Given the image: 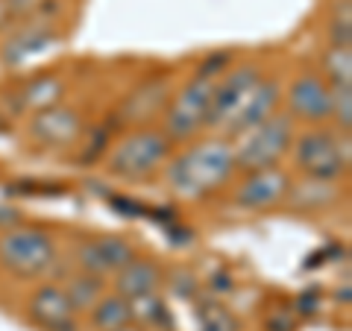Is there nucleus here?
I'll return each instance as SVG.
<instances>
[{"instance_id":"nucleus-1","label":"nucleus","mask_w":352,"mask_h":331,"mask_svg":"<svg viewBox=\"0 0 352 331\" xmlns=\"http://www.w3.org/2000/svg\"><path fill=\"white\" fill-rule=\"evenodd\" d=\"M235 156L229 141L208 138L200 144H191L182 156H176L164 168V182L168 187L182 196V200H200V196L214 194L223 187L235 173Z\"/></svg>"},{"instance_id":"nucleus-2","label":"nucleus","mask_w":352,"mask_h":331,"mask_svg":"<svg viewBox=\"0 0 352 331\" xmlns=\"http://www.w3.org/2000/svg\"><path fill=\"white\" fill-rule=\"evenodd\" d=\"M170 138L159 129L138 126L129 135L118 141V147L109 156V173L120 176L126 182H141L164 168L170 159Z\"/></svg>"},{"instance_id":"nucleus-3","label":"nucleus","mask_w":352,"mask_h":331,"mask_svg":"<svg viewBox=\"0 0 352 331\" xmlns=\"http://www.w3.org/2000/svg\"><path fill=\"white\" fill-rule=\"evenodd\" d=\"M294 117L276 112L256 129L238 135V144L232 147L235 168L241 170H264V168H279V161L288 156L294 147Z\"/></svg>"},{"instance_id":"nucleus-4","label":"nucleus","mask_w":352,"mask_h":331,"mask_svg":"<svg viewBox=\"0 0 352 331\" xmlns=\"http://www.w3.org/2000/svg\"><path fill=\"white\" fill-rule=\"evenodd\" d=\"M294 161L308 179L338 182L349 170V135H335L326 129H308L294 138Z\"/></svg>"},{"instance_id":"nucleus-5","label":"nucleus","mask_w":352,"mask_h":331,"mask_svg":"<svg viewBox=\"0 0 352 331\" xmlns=\"http://www.w3.org/2000/svg\"><path fill=\"white\" fill-rule=\"evenodd\" d=\"M0 264L18 279H38L56 264L53 238L32 226L6 229L0 238Z\"/></svg>"},{"instance_id":"nucleus-6","label":"nucleus","mask_w":352,"mask_h":331,"mask_svg":"<svg viewBox=\"0 0 352 331\" xmlns=\"http://www.w3.org/2000/svg\"><path fill=\"white\" fill-rule=\"evenodd\" d=\"M212 76L194 73L179 91L170 97L168 109H164V135L173 141H191L197 132L206 129L208 109H212V94H214Z\"/></svg>"},{"instance_id":"nucleus-7","label":"nucleus","mask_w":352,"mask_h":331,"mask_svg":"<svg viewBox=\"0 0 352 331\" xmlns=\"http://www.w3.org/2000/svg\"><path fill=\"white\" fill-rule=\"evenodd\" d=\"M261 82V71L256 65H241V68L226 71L220 80L214 82V94H212V109H208V129H223L232 124V117L241 112V106L247 103V97L252 94V88Z\"/></svg>"},{"instance_id":"nucleus-8","label":"nucleus","mask_w":352,"mask_h":331,"mask_svg":"<svg viewBox=\"0 0 352 331\" xmlns=\"http://www.w3.org/2000/svg\"><path fill=\"white\" fill-rule=\"evenodd\" d=\"M132 258H135V249L120 235L91 238L76 247V264H80V270L88 275H100V279L124 270Z\"/></svg>"},{"instance_id":"nucleus-9","label":"nucleus","mask_w":352,"mask_h":331,"mask_svg":"<svg viewBox=\"0 0 352 331\" xmlns=\"http://www.w3.org/2000/svg\"><path fill=\"white\" fill-rule=\"evenodd\" d=\"M288 109L291 117H300L305 124H323L332 117V88L320 73L296 76L288 88Z\"/></svg>"},{"instance_id":"nucleus-10","label":"nucleus","mask_w":352,"mask_h":331,"mask_svg":"<svg viewBox=\"0 0 352 331\" xmlns=\"http://www.w3.org/2000/svg\"><path fill=\"white\" fill-rule=\"evenodd\" d=\"M173 97V82L168 73H159V76H150L147 82H141L135 91H132L124 103H120L115 120L120 124H132V126H141L147 124L153 115H159L168 109Z\"/></svg>"},{"instance_id":"nucleus-11","label":"nucleus","mask_w":352,"mask_h":331,"mask_svg":"<svg viewBox=\"0 0 352 331\" xmlns=\"http://www.w3.org/2000/svg\"><path fill=\"white\" fill-rule=\"evenodd\" d=\"M291 191V176L282 168H264L247 173V179L238 185L235 203L250 212H264L270 205H279Z\"/></svg>"},{"instance_id":"nucleus-12","label":"nucleus","mask_w":352,"mask_h":331,"mask_svg":"<svg viewBox=\"0 0 352 331\" xmlns=\"http://www.w3.org/2000/svg\"><path fill=\"white\" fill-rule=\"evenodd\" d=\"M30 135L44 147H68L82 135V115L71 106H50L32 115Z\"/></svg>"},{"instance_id":"nucleus-13","label":"nucleus","mask_w":352,"mask_h":331,"mask_svg":"<svg viewBox=\"0 0 352 331\" xmlns=\"http://www.w3.org/2000/svg\"><path fill=\"white\" fill-rule=\"evenodd\" d=\"M30 317L32 323H38L44 331H76V314L56 284H41L30 299Z\"/></svg>"},{"instance_id":"nucleus-14","label":"nucleus","mask_w":352,"mask_h":331,"mask_svg":"<svg viewBox=\"0 0 352 331\" xmlns=\"http://www.w3.org/2000/svg\"><path fill=\"white\" fill-rule=\"evenodd\" d=\"M279 100H282V88L276 80H261L256 88H252V94L247 97V103L241 106V112L232 117V124L226 126V135H244V132L256 129L258 124H264L267 117L276 115L279 109Z\"/></svg>"},{"instance_id":"nucleus-15","label":"nucleus","mask_w":352,"mask_h":331,"mask_svg":"<svg viewBox=\"0 0 352 331\" xmlns=\"http://www.w3.org/2000/svg\"><path fill=\"white\" fill-rule=\"evenodd\" d=\"M159 284H162V267L150 258H132L124 270L115 273V293L129 302L156 293Z\"/></svg>"},{"instance_id":"nucleus-16","label":"nucleus","mask_w":352,"mask_h":331,"mask_svg":"<svg viewBox=\"0 0 352 331\" xmlns=\"http://www.w3.org/2000/svg\"><path fill=\"white\" fill-rule=\"evenodd\" d=\"M53 38H56V32H53L47 24H30L24 30H18L15 36L3 44V62L6 65H21L30 56H38Z\"/></svg>"},{"instance_id":"nucleus-17","label":"nucleus","mask_w":352,"mask_h":331,"mask_svg":"<svg viewBox=\"0 0 352 331\" xmlns=\"http://www.w3.org/2000/svg\"><path fill=\"white\" fill-rule=\"evenodd\" d=\"M62 94H65V82L53 73H44L38 80H32L24 91L18 94V103L21 109H32V112H41V109H50L62 103Z\"/></svg>"},{"instance_id":"nucleus-18","label":"nucleus","mask_w":352,"mask_h":331,"mask_svg":"<svg viewBox=\"0 0 352 331\" xmlns=\"http://www.w3.org/2000/svg\"><path fill=\"white\" fill-rule=\"evenodd\" d=\"M132 323V302L124 296H103L100 302L91 308V326L97 331H118Z\"/></svg>"},{"instance_id":"nucleus-19","label":"nucleus","mask_w":352,"mask_h":331,"mask_svg":"<svg viewBox=\"0 0 352 331\" xmlns=\"http://www.w3.org/2000/svg\"><path fill=\"white\" fill-rule=\"evenodd\" d=\"M65 296H68V302L76 311H91V308L103 299V290H106V279H100V275H88V273H80L74 275V279L68 282V288H62Z\"/></svg>"},{"instance_id":"nucleus-20","label":"nucleus","mask_w":352,"mask_h":331,"mask_svg":"<svg viewBox=\"0 0 352 331\" xmlns=\"http://www.w3.org/2000/svg\"><path fill=\"white\" fill-rule=\"evenodd\" d=\"M132 319H138L141 326L153 328V331H170V326H173L170 308L164 305L156 293L141 296V299L132 302Z\"/></svg>"},{"instance_id":"nucleus-21","label":"nucleus","mask_w":352,"mask_h":331,"mask_svg":"<svg viewBox=\"0 0 352 331\" xmlns=\"http://www.w3.org/2000/svg\"><path fill=\"white\" fill-rule=\"evenodd\" d=\"M197 323H200V331H241L238 317L217 302L197 305Z\"/></svg>"},{"instance_id":"nucleus-22","label":"nucleus","mask_w":352,"mask_h":331,"mask_svg":"<svg viewBox=\"0 0 352 331\" xmlns=\"http://www.w3.org/2000/svg\"><path fill=\"white\" fill-rule=\"evenodd\" d=\"M323 80L329 85H352V53L349 47H332L323 56Z\"/></svg>"},{"instance_id":"nucleus-23","label":"nucleus","mask_w":352,"mask_h":331,"mask_svg":"<svg viewBox=\"0 0 352 331\" xmlns=\"http://www.w3.org/2000/svg\"><path fill=\"white\" fill-rule=\"evenodd\" d=\"M329 36H332V47H349L352 44V6H349V0H338L335 15L329 21Z\"/></svg>"},{"instance_id":"nucleus-24","label":"nucleus","mask_w":352,"mask_h":331,"mask_svg":"<svg viewBox=\"0 0 352 331\" xmlns=\"http://www.w3.org/2000/svg\"><path fill=\"white\" fill-rule=\"evenodd\" d=\"M332 88V117L344 135L352 129V85H329Z\"/></svg>"},{"instance_id":"nucleus-25","label":"nucleus","mask_w":352,"mask_h":331,"mask_svg":"<svg viewBox=\"0 0 352 331\" xmlns=\"http://www.w3.org/2000/svg\"><path fill=\"white\" fill-rule=\"evenodd\" d=\"M18 220H21L18 208H12V205H0V226H3V229H15V226H18Z\"/></svg>"},{"instance_id":"nucleus-26","label":"nucleus","mask_w":352,"mask_h":331,"mask_svg":"<svg viewBox=\"0 0 352 331\" xmlns=\"http://www.w3.org/2000/svg\"><path fill=\"white\" fill-rule=\"evenodd\" d=\"M118 331H141V328H135V326H124V328H118Z\"/></svg>"}]
</instances>
